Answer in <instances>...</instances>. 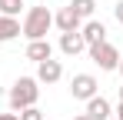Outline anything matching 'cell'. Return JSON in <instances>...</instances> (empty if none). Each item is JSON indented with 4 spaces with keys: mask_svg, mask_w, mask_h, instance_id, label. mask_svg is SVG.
<instances>
[{
    "mask_svg": "<svg viewBox=\"0 0 123 120\" xmlns=\"http://www.w3.org/2000/svg\"><path fill=\"white\" fill-rule=\"evenodd\" d=\"M13 37H20V20L0 13V43H10Z\"/></svg>",
    "mask_w": 123,
    "mask_h": 120,
    "instance_id": "obj_11",
    "label": "cell"
},
{
    "mask_svg": "<svg viewBox=\"0 0 123 120\" xmlns=\"http://www.w3.org/2000/svg\"><path fill=\"white\" fill-rule=\"evenodd\" d=\"M7 97H10V110H13V113H20L27 107H37V100H40V83H37V77H17Z\"/></svg>",
    "mask_w": 123,
    "mask_h": 120,
    "instance_id": "obj_1",
    "label": "cell"
},
{
    "mask_svg": "<svg viewBox=\"0 0 123 120\" xmlns=\"http://www.w3.org/2000/svg\"><path fill=\"white\" fill-rule=\"evenodd\" d=\"M113 17H117V20H120V23H123V0H120V3H117V7H113Z\"/></svg>",
    "mask_w": 123,
    "mask_h": 120,
    "instance_id": "obj_15",
    "label": "cell"
},
{
    "mask_svg": "<svg viewBox=\"0 0 123 120\" xmlns=\"http://www.w3.org/2000/svg\"><path fill=\"white\" fill-rule=\"evenodd\" d=\"M60 53L63 57H77V53H83L86 50V43H83V37H80V30L77 33H60Z\"/></svg>",
    "mask_w": 123,
    "mask_h": 120,
    "instance_id": "obj_9",
    "label": "cell"
},
{
    "mask_svg": "<svg viewBox=\"0 0 123 120\" xmlns=\"http://www.w3.org/2000/svg\"><path fill=\"white\" fill-rule=\"evenodd\" d=\"M53 27H57L60 33H77V30L83 27V20H80V13L67 3V7H60V10L53 13Z\"/></svg>",
    "mask_w": 123,
    "mask_h": 120,
    "instance_id": "obj_5",
    "label": "cell"
},
{
    "mask_svg": "<svg viewBox=\"0 0 123 120\" xmlns=\"http://www.w3.org/2000/svg\"><path fill=\"white\" fill-rule=\"evenodd\" d=\"M53 57V43L50 40H30L27 43V60H33V63H43V60Z\"/></svg>",
    "mask_w": 123,
    "mask_h": 120,
    "instance_id": "obj_10",
    "label": "cell"
},
{
    "mask_svg": "<svg viewBox=\"0 0 123 120\" xmlns=\"http://www.w3.org/2000/svg\"><path fill=\"white\" fill-rule=\"evenodd\" d=\"M113 113H117V120H123V103H117V110H113Z\"/></svg>",
    "mask_w": 123,
    "mask_h": 120,
    "instance_id": "obj_17",
    "label": "cell"
},
{
    "mask_svg": "<svg viewBox=\"0 0 123 120\" xmlns=\"http://www.w3.org/2000/svg\"><path fill=\"white\" fill-rule=\"evenodd\" d=\"M73 120H90V117H86V113H80V117H73Z\"/></svg>",
    "mask_w": 123,
    "mask_h": 120,
    "instance_id": "obj_18",
    "label": "cell"
},
{
    "mask_svg": "<svg viewBox=\"0 0 123 120\" xmlns=\"http://www.w3.org/2000/svg\"><path fill=\"white\" fill-rule=\"evenodd\" d=\"M86 50H90V60H93L100 70H117V67H120V50H117L110 40L93 43V47H86Z\"/></svg>",
    "mask_w": 123,
    "mask_h": 120,
    "instance_id": "obj_3",
    "label": "cell"
},
{
    "mask_svg": "<svg viewBox=\"0 0 123 120\" xmlns=\"http://www.w3.org/2000/svg\"><path fill=\"white\" fill-rule=\"evenodd\" d=\"M80 37H83V43H86V47H93V43H103V40H106V27H103V20H97V17L83 20Z\"/></svg>",
    "mask_w": 123,
    "mask_h": 120,
    "instance_id": "obj_6",
    "label": "cell"
},
{
    "mask_svg": "<svg viewBox=\"0 0 123 120\" xmlns=\"http://www.w3.org/2000/svg\"><path fill=\"white\" fill-rule=\"evenodd\" d=\"M0 120H20L17 113H0Z\"/></svg>",
    "mask_w": 123,
    "mask_h": 120,
    "instance_id": "obj_16",
    "label": "cell"
},
{
    "mask_svg": "<svg viewBox=\"0 0 123 120\" xmlns=\"http://www.w3.org/2000/svg\"><path fill=\"white\" fill-rule=\"evenodd\" d=\"M120 103H123V87H120Z\"/></svg>",
    "mask_w": 123,
    "mask_h": 120,
    "instance_id": "obj_20",
    "label": "cell"
},
{
    "mask_svg": "<svg viewBox=\"0 0 123 120\" xmlns=\"http://www.w3.org/2000/svg\"><path fill=\"white\" fill-rule=\"evenodd\" d=\"M23 10V0H0V13L3 17H20Z\"/></svg>",
    "mask_w": 123,
    "mask_h": 120,
    "instance_id": "obj_13",
    "label": "cell"
},
{
    "mask_svg": "<svg viewBox=\"0 0 123 120\" xmlns=\"http://www.w3.org/2000/svg\"><path fill=\"white\" fill-rule=\"evenodd\" d=\"M117 70H120V73H123V53H120V67H117Z\"/></svg>",
    "mask_w": 123,
    "mask_h": 120,
    "instance_id": "obj_19",
    "label": "cell"
},
{
    "mask_svg": "<svg viewBox=\"0 0 123 120\" xmlns=\"http://www.w3.org/2000/svg\"><path fill=\"white\" fill-rule=\"evenodd\" d=\"M53 27V13L47 7H30L20 20V33L27 40H47V30Z\"/></svg>",
    "mask_w": 123,
    "mask_h": 120,
    "instance_id": "obj_2",
    "label": "cell"
},
{
    "mask_svg": "<svg viewBox=\"0 0 123 120\" xmlns=\"http://www.w3.org/2000/svg\"><path fill=\"white\" fill-rule=\"evenodd\" d=\"M97 90H100V83L93 73H73V80H70V97L73 100H90V97H97Z\"/></svg>",
    "mask_w": 123,
    "mask_h": 120,
    "instance_id": "obj_4",
    "label": "cell"
},
{
    "mask_svg": "<svg viewBox=\"0 0 123 120\" xmlns=\"http://www.w3.org/2000/svg\"><path fill=\"white\" fill-rule=\"evenodd\" d=\"M70 7L80 13V20H90V17H93V10H97L93 0H70Z\"/></svg>",
    "mask_w": 123,
    "mask_h": 120,
    "instance_id": "obj_12",
    "label": "cell"
},
{
    "mask_svg": "<svg viewBox=\"0 0 123 120\" xmlns=\"http://www.w3.org/2000/svg\"><path fill=\"white\" fill-rule=\"evenodd\" d=\"M17 117H20V120H43V110H40V107H27V110H20Z\"/></svg>",
    "mask_w": 123,
    "mask_h": 120,
    "instance_id": "obj_14",
    "label": "cell"
},
{
    "mask_svg": "<svg viewBox=\"0 0 123 120\" xmlns=\"http://www.w3.org/2000/svg\"><path fill=\"white\" fill-rule=\"evenodd\" d=\"M86 117H90V120H110V117H113L110 100L100 97V93H97V97H90V100H86Z\"/></svg>",
    "mask_w": 123,
    "mask_h": 120,
    "instance_id": "obj_8",
    "label": "cell"
},
{
    "mask_svg": "<svg viewBox=\"0 0 123 120\" xmlns=\"http://www.w3.org/2000/svg\"><path fill=\"white\" fill-rule=\"evenodd\" d=\"M63 77V63L60 60H43V63H37V83H47V87H50V83H57V80Z\"/></svg>",
    "mask_w": 123,
    "mask_h": 120,
    "instance_id": "obj_7",
    "label": "cell"
}]
</instances>
